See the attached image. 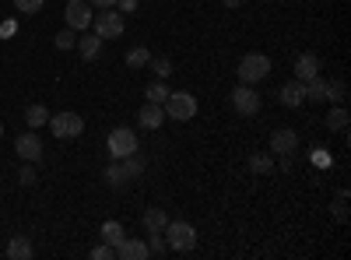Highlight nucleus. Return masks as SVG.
I'll use <instances>...</instances> for the list:
<instances>
[{
    "label": "nucleus",
    "mask_w": 351,
    "mask_h": 260,
    "mask_svg": "<svg viewBox=\"0 0 351 260\" xmlns=\"http://www.w3.org/2000/svg\"><path fill=\"white\" fill-rule=\"evenodd\" d=\"M64 18H67V28L81 32V28L92 25V4H88V0H71L67 11H64Z\"/></svg>",
    "instance_id": "8"
},
{
    "label": "nucleus",
    "mask_w": 351,
    "mask_h": 260,
    "mask_svg": "<svg viewBox=\"0 0 351 260\" xmlns=\"http://www.w3.org/2000/svg\"><path fill=\"white\" fill-rule=\"evenodd\" d=\"M250 172H256V176H267V172H274V155H267V152L250 155Z\"/></svg>",
    "instance_id": "21"
},
{
    "label": "nucleus",
    "mask_w": 351,
    "mask_h": 260,
    "mask_svg": "<svg viewBox=\"0 0 351 260\" xmlns=\"http://www.w3.org/2000/svg\"><path fill=\"white\" fill-rule=\"evenodd\" d=\"M313 162H316V165H330V155H327L324 148H313Z\"/></svg>",
    "instance_id": "35"
},
{
    "label": "nucleus",
    "mask_w": 351,
    "mask_h": 260,
    "mask_svg": "<svg viewBox=\"0 0 351 260\" xmlns=\"http://www.w3.org/2000/svg\"><path fill=\"white\" fill-rule=\"evenodd\" d=\"M130 180H137L134 169H130V162H127V158H112V165L106 169V183H109L112 190H120V187H127Z\"/></svg>",
    "instance_id": "11"
},
{
    "label": "nucleus",
    "mask_w": 351,
    "mask_h": 260,
    "mask_svg": "<svg viewBox=\"0 0 351 260\" xmlns=\"http://www.w3.org/2000/svg\"><path fill=\"white\" fill-rule=\"evenodd\" d=\"M306 99L309 102H327V78H309L306 81Z\"/></svg>",
    "instance_id": "20"
},
{
    "label": "nucleus",
    "mask_w": 351,
    "mask_h": 260,
    "mask_svg": "<svg viewBox=\"0 0 351 260\" xmlns=\"http://www.w3.org/2000/svg\"><path fill=\"white\" fill-rule=\"evenodd\" d=\"M137 123H141L144 130H158V127L165 123V109H162L158 102H144L141 113H137Z\"/></svg>",
    "instance_id": "13"
},
{
    "label": "nucleus",
    "mask_w": 351,
    "mask_h": 260,
    "mask_svg": "<svg viewBox=\"0 0 351 260\" xmlns=\"http://www.w3.org/2000/svg\"><path fill=\"white\" fill-rule=\"evenodd\" d=\"M144 95H148V102H158V106H162V102L169 99V84L158 78V81H152L148 88H144Z\"/></svg>",
    "instance_id": "24"
},
{
    "label": "nucleus",
    "mask_w": 351,
    "mask_h": 260,
    "mask_svg": "<svg viewBox=\"0 0 351 260\" xmlns=\"http://www.w3.org/2000/svg\"><path fill=\"white\" fill-rule=\"evenodd\" d=\"M278 99H281V106H288V109H299L302 102H306V81H288V84H281L278 88Z\"/></svg>",
    "instance_id": "12"
},
{
    "label": "nucleus",
    "mask_w": 351,
    "mask_h": 260,
    "mask_svg": "<svg viewBox=\"0 0 351 260\" xmlns=\"http://www.w3.org/2000/svg\"><path fill=\"white\" fill-rule=\"evenodd\" d=\"M141 152V144H137V134L130 127H116L109 130V155L112 158H130Z\"/></svg>",
    "instance_id": "3"
},
{
    "label": "nucleus",
    "mask_w": 351,
    "mask_h": 260,
    "mask_svg": "<svg viewBox=\"0 0 351 260\" xmlns=\"http://www.w3.org/2000/svg\"><path fill=\"white\" fill-rule=\"evenodd\" d=\"M14 8L21 14H39L43 11V0H14Z\"/></svg>",
    "instance_id": "31"
},
{
    "label": "nucleus",
    "mask_w": 351,
    "mask_h": 260,
    "mask_svg": "<svg viewBox=\"0 0 351 260\" xmlns=\"http://www.w3.org/2000/svg\"><path fill=\"white\" fill-rule=\"evenodd\" d=\"M344 200H348V190H341V193H337V204H334V215H337L341 222L348 218V208H344Z\"/></svg>",
    "instance_id": "33"
},
{
    "label": "nucleus",
    "mask_w": 351,
    "mask_h": 260,
    "mask_svg": "<svg viewBox=\"0 0 351 260\" xmlns=\"http://www.w3.org/2000/svg\"><path fill=\"white\" fill-rule=\"evenodd\" d=\"M299 152V134L291 127H281L271 134V155H295Z\"/></svg>",
    "instance_id": "9"
},
{
    "label": "nucleus",
    "mask_w": 351,
    "mask_h": 260,
    "mask_svg": "<svg viewBox=\"0 0 351 260\" xmlns=\"http://www.w3.org/2000/svg\"><path fill=\"white\" fill-rule=\"evenodd\" d=\"M324 127H327V130H344V127H348V109H344L341 102L330 109V117L324 120Z\"/></svg>",
    "instance_id": "23"
},
{
    "label": "nucleus",
    "mask_w": 351,
    "mask_h": 260,
    "mask_svg": "<svg viewBox=\"0 0 351 260\" xmlns=\"http://www.w3.org/2000/svg\"><path fill=\"white\" fill-rule=\"evenodd\" d=\"M148 257H152V250L141 239H123L120 246H116V260H148Z\"/></svg>",
    "instance_id": "14"
},
{
    "label": "nucleus",
    "mask_w": 351,
    "mask_h": 260,
    "mask_svg": "<svg viewBox=\"0 0 351 260\" xmlns=\"http://www.w3.org/2000/svg\"><path fill=\"white\" fill-rule=\"evenodd\" d=\"M319 74V56L316 53H302L299 60H295V78L299 81H309V78H316Z\"/></svg>",
    "instance_id": "15"
},
{
    "label": "nucleus",
    "mask_w": 351,
    "mask_h": 260,
    "mask_svg": "<svg viewBox=\"0 0 351 260\" xmlns=\"http://www.w3.org/2000/svg\"><path fill=\"white\" fill-rule=\"evenodd\" d=\"M14 152H18V158H25V162H39V158H43V141H39V134H36V130L21 134V137L14 141Z\"/></svg>",
    "instance_id": "10"
},
{
    "label": "nucleus",
    "mask_w": 351,
    "mask_h": 260,
    "mask_svg": "<svg viewBox=\"0 0 351 260\" xmlns=\"http://www.w3.org/2000/svg\"><path fill=\"white\" fill-rule=\"evenodd\" d=\"M162 109H165V120H193L197 117V99L190 92H169Z\"/></svg>",
    "instance_id": "2"
},
{
    "label": "nucleus",
    "mask_w": 351,
    "mask_h": 260,
    "mask_svg": "<svg viewBox=\"0 0 351 260\" xmlns=\"http://www.w3.org/2000/svg\"><path fill=\"white\" fill-rule=\"evenodd\" d=\"M344 81H327V102H344Z\"/></svg>",
    "instance_id": "28"
},
{
    "label": "nucleus",
    "mask_w": 351,
    "mask_h": 260,
    "mask_svg": "<svg viewBox=\"0 0 351 260\" xmlns=\"http://www.w3.org/2000/svg\"><path fill=\"white\" fill-rule=\"evenodd\" d=\"M74 43H77V32H74V28L56 32V49H74Z\"/></svg>",
    "instance_id": "27"
},
{
    "label": "nucleus",
    "mask_w": 351,
    "mask_h": 260,
    "mask_svg": "<svg viewBox=\"0 0 351 260\" xmlns=\"http://www.w3.org/2000/svg\"><path fill=\"white\" fill-rule=\"evenodd\" d=\"M49 134L53 137H60V141H67V137H77L81 130H84V120L77 117V113H56V117H49Z\"/></svg>",
    "instance_id": "6"
},
{
    "label": "nucleus",
    "mask_w": 351,
    "mask_h": 260,
    "mask_svg": "<svg viewBox=\"0 0 351 260\" xmlns=\"http://www.w3.org/2000/svg\"><path fill=\"white\" fill-rule=\"evenodd\" d=\"M148 67H152V71H155V74H158L162 81H165V78L172 74V64L165 60V56H152V60H148Z\"/></svg>",
    "instance_id": "26"
},
{
    "label": "nucleus",
    "mask_w": 351,
    "mask_h": 260,
    "mask_svg": "<svg viewBox=\"0 0 351 260\" xmlns=\"http://www.w3.org/2000/svg\"><path fill=\"white\" fill-rule=\"evenodd\" d=\"M25 123L32 127V130L46 127V123H49V109H46V106H39V102H32V106L25 109Z\"/></svg>",
    "instance_id": "19"
},
{
    "label": "nucleus",
    "mask_w": 351,
    "mask_h": 260,
    "mask_svg": "<svg viewBox=\"0 0 351 260\" xmlns=\"http://www.w3.org/2000/svg\"><path fill=\"white\" fill-rule=\"evenodd\" d=\"M0 137H4V123H0Z\"/></svg>",
    "instance_id": "38"
},
{
    "label": "nucleus",
    "mask_w": 351,
    "mask_h": 260,
    "mask_svg": "<svg viewBox=\"0 0 351 260\" xmlns=\"http://www.w3.org/2000/svg\"><path fill=\"white\" fill-rule=\"evenodd\" d=\"M92 8H99V11H106V8H116V0H88Z\"/></svg>",
    "instance_id": "36"
},
{
    "label": "nucleus",
    "mask_w": 351,
    "mask_h": 260,
    "mask_svg": "<svg viewBox=\"0 0 351 260\" xmlns=\"http://www.w3.org/2000/svg\"><path fill=\"white\" fill-rule=\"evenodd\" d=\"M116 8H120V14H134L137 11V0H116Z\"/></svg>",
    "instance_id": "34"
},
{
    "label": "nucleus",
    "mask_w": 351,
    "mask_h": 260,
    "mask_svg": "<svg viewBox=\"0 0 351 260\" xmlns=\"http://www.w3.org/2000/svg\"><path fill=\"white\" fill-rule=\"evenodd\" d=\"M18 183H21V187H36V183H39V176H36L32 162H28V165H21V172H18Z\"/></svg>",
    "instance_id": "29"
},
{
    "label": "nucleus",
    "mask_w": 351,
    "mask_h": 260,
    "mask_svg": "<svg viewBox=\"0 0 351 260\" xmlns=\"http://www.w3.org/2000/svg\"><path fill=\"white\" fill-rule=\"evenodd\" d=\"M112 257H116V250H112L109 243H102V246L92 250V260H112Z\"/></svg>",
    "instance_id": "32"
},
{
    "label": "nucleus",
    "mask_w": 351,
    "mask_h": 260,
    "mask_svg": "<svg viewBox=\"0 0 351 260\" xmlns=\"http://www.w3.org/2000/svg\"><path fill=\"white\" fill-rule=\"evenodd\" d=\"M221 4H225V8H243L246 0H221Z\"/></svg>",
    "instance_id": "37"
},
{
    "label": "nucleus",
    "mask_w": 351,
    "mask_h": 260,
    "mask_svg": "<svg viewBox=\"0 0 351 260\" xmlns=\"http://www.w3.org/2000/svg\"><path fill=\"white\" fill-rule=\"evenodd\" d=\"M148 60H152V53L144 49V46H137V49H130V53H127V67H134V71L148 67Z\"/></svg>",
    "instance_id": "25"
},
{
    "label": "nucleus",
    "mask_w": 351,
    "mask_h": 260,
    "mask_svg": "<svg viewBox=\"0 0 351 260\" xmlns=\"http://www.w3.org/2000/svg\"><path fill=\"white\" fill-rule=\"evenodd\" d=\"M271 74V60L263 53H246L243 60H239V81L243 84H256Z\"/></svg>",
    "instance_id": "4"
},
{
    "label": "nucleus",
    "mask_w": 351,
    "mask_h": 260,
    "mask_svg": "<svg viewBox=\"0 0 351 260\" xmlns=\"http://www.w3.org/2000/svg\"><path fill=\"white\" fill-rule=\"evenodd\" d=\"M123 239H127V233H123V225H120V222H106V225H102V243H109V246L116 250Z\"/></svg>",
    "instance_id": "22"
},
{
    "label": "nucleus",
    "mask_w": 351,
    "mask_h": 260,
    "mask_svg": "<svg viewBox=\"0 0 351 260\" xmlns=\"http://www.w3.org/2000/svg\"><path fill=\"white\" fill-rule=\"evenodd\" d=\"M36 250H32V243H28V236H11V243H8V257L11 260H28Z\"/></svg>",
    "instance_id": "18"
},
{
    "label": "nucleus",
    "mask_w": 351,
    "mask_h": 260,
    "mask_svg": "<svg viewBox=\"0 0 351 260\" xmlns=\"http://www.w3.org/2000/svg\"><path fill=\"white\" fill-rule=\"evenodd\" d=\"M165 225H169V215H165V208H148L144 211V233H165Z\"/></svg>",
    "instance_id": "16"
},
{
    "label": "nucleus",
    "mask_w": 351,
    "mask_h": 260,
    "mask_svg": "<svg viewBox=\"0 0 351 260\" xmlns=\"http://www.w3.org/2000/svg\"><path fill=\"white\" fill-rule=\"evenodd\" d=\"M162 236H165V246L176 250V253H190V250L197 246V228H193L190 222H183V218L169 222Z\"/></svg>",
    "instance_id": "1"
},
{
    "label": "nucleus",
    "mask_w": 351,
    "mask_h": 260,
    "mask_svg": "<svg viewBox=\"0 0 351 260\" xmlns=\"http://www.w3.org/2000/svg\"><path fill=\"white\" fill-rule=\"evenodd\" d=\"M148 250H152V257H162V253L169 250V246H165V236H162V233H152V236H148Z\"/></svg>",
    "instance_id": "30"
},
{
    "label": "nucleus",
    "mask_w": 351,
    "mask_h": 260,
    "mask_svg": "<svg viewBox=\"0 0 351 260\" xmlns=\"http://www.w3.org/2000/svg\"><path fill=\"white\" fill-rule=\"evenodd\" d=\"M92 25H95V36L99 39H120L123 36V14L112 11V8L92 14Z\"/></svg>",
    "instance_id": "5"
},
{
    "label": "nucleus",
    "mask_w": 351,
    "mask_h": 260,
    "mask_svg": "<svg viewBox=\"0 0 351 260\" xmlns=\"http://www.w3.org/2000/svg\"><path fill=\"white\" fill-rule=\"evenodd\" d=\"M232 109H236L239 117H256V113H260V92L253 88V84L239 81V88L232 92Z\"/></svg>",
    "instance_id": "7"
},
{
    "label": "nucleus",
    "mask_w": 351,
    "mask_h": 260,
    "mask_svg": "<svg viewBox=\"0 0 351 260\" xmlns=\"http://www.w3.org/2000/svg\"><path fill=\"white\" fill-rule=\"evenodd\" d=\"M77 53H81V60H95V56H99V49H102V39L92 32V36H77Z\"/></svg>",
    "instance_id": "17"
}]
</instances>
